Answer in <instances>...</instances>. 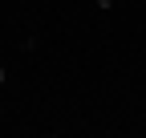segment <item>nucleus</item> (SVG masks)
Instances as JSON below:
<instances>
[{"label": "nucleus", "instance_id": "1", "mask_svg": "<svg viewBox=\"0 0 146 138\" xmlns=\"http://www.w3.org/2000/svg\"><path fill=\"white\" fill-rule=\"evenodd\" d=\"M0 85H4V69H0Z\"/></svg>", "mask_w": 146, "mask_h": 138}]
</instances>
